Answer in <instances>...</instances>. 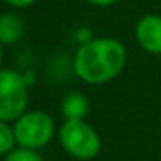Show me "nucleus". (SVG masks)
I'll return each mask as SVG.
<instances>
[{
  "label": "nucleus",
  "instance_id": "obj_9",
  "mask_svg": "<svg viewBox=\"0 0 161 161\" xmlns=\"http://www.w3.org/2000/svg\"><path fill=\"white\" fill-rule=\"evenodd\" d=\"M4 161H45L38 151L26 149V147H16L5 156Z\"/></svg>",
  "mask_w": 161,
  "mask_h": 161
},
{
  "label": "nucleus",
  "instance_id": "obj_5",
  "mask_svg": "<svg viewBox=\"0 0 161 161\" xmlns=\"http://www.w3.org/2000/svg\"><path fill=\"white\" fill-rule=\"evenodd\" d=\"M137 45L151 56H161V16L146 14L135 25Z\"/></svg>",
  "mask_w": 161,
  "mask_h": 161
},
{
  "label": "nucleus",
  "instance_id": "obj_12",
  "mask_svg": "<svg viewBox=\"0 0 161 161\" xmlns=\"http://www.w3.org/2000/svg\"><path fill=\"white\" fill-rule=\"evenodd\" d=\"M85 2L94 5V7H111V5H114L118 0H85Z\"/></svg>",
  "mask_w": 161,
  "mask_h": 161
},
{
  "label": "nucleus",
  "instance_id": "obj_4",
  "mask_svg": "<svg viewBox=\"0 0 161 161\" xmlns=\"http://www.w3.org/2000/svg\"><path fill=\"white\" fill-rule=\"evenodd\" d=\"M28 81L25 75L0 69V119L16 121L28 106Z\"/></svg>",
  "mask_w": 161,
  "mask_h": 161
},
{
  "label": "nucleus",
  "instance_id": "obj_3",
  "mask_svg": "<svg viewBox=\"0 0 161 161\" xmlns=\"http://www.w3.org/2000/svg\"><path fill=\"white\" fill-rule=\"evenodd\" d=\"M12 123L18 147L38 151L45 147L56 133V123L45 111H25Z\"/></svg>",
  "mask_w": 161,
  "mask_h": 161
},
{
  "label": "nucleus",
  "instance_id": "obj_11",
  "mask_svg": "<svg viewBox=\"0 0 161 161\" xmlns=\"http://www.w3.org/2000/svg\"><path fill=\"white\" fill-rule=\"evenodd\" d=\"M92 38H94V35L90 33V30H87V28L78 30V33H76V42H78V45H81V43L88 42V40H92Z\"/></svg>",
  "mask_w": 161,
  "mask_h": 161
},
{
  "label": "nucleus",
  "instance_id": "obj_10",
  "mask_svg": "<svg viewBox=\"0 0 161 161\" xmlns=\"http://www.w3.org/2000/svg\"><path fill=\"white\" fill-rule=\"evenodd\" d=\"M4 2L12 5V7H16V9H26V7L35 4L36 0H4Z\"/></svg>",
  "mask_w": 161,
  "mask_h": 161
},
{
  "label": "nucleus",
  "instance_id": "obj_8",
  "mask_svg": "<svg viewBox=\"0 0 161 161\" xmlns=\"http://www.w3.org/2000/svg\"><path fill=\"white\" fill-rule=\"evenodd\" d=\"M16 135L14 128L9 121L0 119V156H7L12 149H16Z\"/></svg>",
  "mask_w": 161,
  "mask_h": 161
},
{
  "label": "nucleus",
  "instance_id": "obj_6",
  "mask_svg": "<svg viewBox=\"0 0 161 161\" xmlns=\"http://www.w3.org/2000/svg\"><path fill=\"white\" fill-rule=\"evenodd\" d=\"M25 35V21L14 12L0 14V43L14 45Z\"/></svg>",
  "mask_w": 161,
  "mask_h": 161
},
{
  "label": "nucleus",
  "instance_id": "obj_1",
  "mask_svg": "<svg viewBox=\"0 0 161 161\" xmlns=\"http://www.w3.org/2000/svg\"><path fill=\"white\" fill-rule=\"evenodd\" d=\"M126 49L113 36H94L78 45L73 57V71L87 85H104L123 73Z\"/></svg>",
  "mask_w": 161,
  "mask_h": 161
},
{
  "label": "nucleus",
  "instance_id": "obj_7",
  "mask_svg": "<svg viewBox=\"0 0 161 161\" xmlns=\"http://www.w3.org/2000/svg\"><path fill=\"white\" fill-rule=\"evenodd\" d=\"M64 119H85L88 114V101L81 92H69L61 101Z\"/></svg>",
  "mask_w": 161,
  "mask_h": 161
},
{
  "label": "nucleus",
  "instance_id": "obj_13",
  "mask_svg": "<svg viewBox=\"0 0 161 161\" xmlns=\"http://www.w3.org/2000/svg\"><path fill=\"white\" fill-rule=\"evenodd\" d=\"M2 59H4V45L0 43V64H2Z\"/></svg>",
  "mask_w": 161,
  "mask_h": 161
},
{
  "label": "nucleus",
  "instance_id": "obj_2",
  "mask_svg": "<svg viewBox=\"0 0 161 161\" xmlns=\"http://www.w3.org/2000/svg\"><path fill=\"white\" fill-rule=\"evenodd\" d=\"M57 135L66 154L78 161H90L101 153V135L87 119H64Z\"/></svg>",
  "mask_w": 161,
  "mask_h": 161
}]
</instances>
